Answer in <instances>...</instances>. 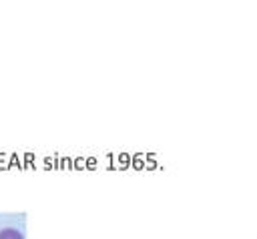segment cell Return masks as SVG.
Instances as JSON below:
<instances>
[{
    "label": "cell",
    "mask_w": 257,
    "mask_h": 239,
    "mask_svg": "<svg viewBox=\"0 0 257 239\" xmlns=\"http://www.w3.org/2000/svg\"><path fill=\"white\" fill-rule=\"evenodd\" d=\"M0 239H24V235L14 227H2L0 229Z\"/></svg>",
    "instance_id": "1"
}]
</instances>
